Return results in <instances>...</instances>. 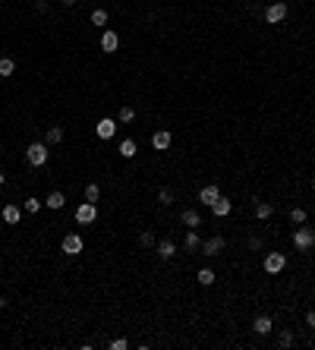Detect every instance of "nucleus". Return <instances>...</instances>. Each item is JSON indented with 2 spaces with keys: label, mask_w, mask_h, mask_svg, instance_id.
Returning a JSON list of instances; mask_svg holds the SVG:
<instances>
[{
  "label": "nucleus",
  "mask_w": 315,
  "mask_h": 350,
  "mask_svg": "<svg viewBox=\"0 0 315 350\" xmlns=\"http://www.w3.org/2000/svg\"><path fill=\"white\" fill-rule=\"evenodd\" d=\"M85 202H95V205L101 202V186L98 183H88L85 186Z\"/></svg>",
  "instance_id": "obj_25"
},
{
  "label": "nucleus",
  "mask_w": 315,
  "mask_h": 350,
  "mask_svg": "<svg viewBox=\"0 0 315 350\" xmlns=\"http://www.w3.org/2000/svg\"><path fill=\"white\" fill-rule=\"evenodd\" d=\"M91 26H108V10H95L91 13Z\"/></svg>",
  "instance_id": "obj_30"
},
{
  "label": "nucleus",
  "mask_w": 315,
  "mask_h": 350,
  "mask_svg": "<svg viewBox=\"0 0 315 350\" xmlns=\"http://www.w3.org/2000/svg\"><path fill=\"white\" fill-rule=\"evenodd\" d=\"M48 7H51L48 0H35V10H38V13H48Z\"/></svg>",
  "instance_id": "obj_33"
},
{
  "label": "nucleus",
  "mask_w": 315,
  "mask_h": 350,
  "mask_svg": "<svg viewBox=\"0 0 315 350\" xmlns=\"http://www.w3.org/2000/svg\"><path fill=\"white\" fill-rule=\"evenodd\" d=\"M44 142H48V145H60V142H63V126H48Z\"/></svg>",
  "instance_id": "obj_18"
},
{
  "label": "nucleus",
  "mask_w": 315,
  "mask_h": 350,
  "mask_svg": "<svg viewBox=\"0 0 315 350\" xmlns=\"http://www.w3.org/2000/svg\"><path fill=\"white\" fill-rule=\"evenodd\" d=\"M44 208V199H38V196H29L26 202H22V212H29V215H38Z\"/></svg>",
  "instance_id": "obj_19"
},
{
  "label": "nucleus",
  "mask_w": 315,
  "mask_h": 350,
  "mask_svg": "<svg viewBox=\"0 0 315 350\" xmlns=\"http://www.w3.org/2000/svg\"><path fill=\"white\" fill-rule=\"evenodd\" d=\"M306 325H309V328H315V309L306 312Z\"/></svg>",
  "instance_id": "obj_35"
},
{
  "label": "nucleus",
  "mask_w": 315,
  "mask_h": 350,
  "mask_svg": "<svg viewBox=\"0 0 315 350\" xmlns=\"http://www.w3.org/2000/svg\"><path fill=\"white\" fill-rule=\"evenodd\" d=\"M252 328H255V334H259V337H265V334H271V328H274V322H271V316H255V322H252Z\"/></svg>",
  "instance_id": "obj_13"
},
{
  "label": "nucleus",
  "mask_w": 315,
  "mask_h": 350,
  "mask_svg": "<svg viewBox=\"0 0 315 350\" xmlns=\"http://www.w3.org/2000/svg\"><path fill=\"white\" fill-rule=\"evenodd\" d=\"M249 249H262V237H249Z\"/></svg>",
  "instance_id": "obj_34"
},
{
  "label": "nucleus",
  "mask_w": 315,
  "mask_h": 350,
  "mask_svg": "<svg viewBox=\"0 0 315 350\" xmlns=\"http://www.w3.org/2000/svg\"><path fill=\"white\" fill-rule=\"evenodd\" d=\"M4 180H7V177H4V170H0V186H4Z\"/></svg>",
  "instance_id": "obj_38"
},
{
  "label": "nucleus",
  "mask_w": 315,
  "mask_h": 350,
  "mask_svg": "<svg viewBox=\"0 0 315 350\" xmlns=\"http://www.w3.org/2000/svg\"><path fill=\"white\" fill-rule=\"evenodd\" d=\"M290 221H293V224H306V221H309L306 208H290Z\"/></svg>",
  "instance_id": "obj_28"
},
{
  "label": "nucleus",
  "mask_w": 315,
  "mask_h": 350,
  "mask_svg": "<svg viewBox=\"0 0 315 350\" xmlns=\"http://www.w3.org/2000/svg\"><path fill=\"white\" fill-rule=\"evenodd\" d=\"M108 347H111V350H126V347H130V341H126V337H114Z\"/></svg>",
  "instance_id": "obj_32"
},
{
  "label": "nucleus",
  "mask_w": 315,
  "mask_h": 350,
  "mask_svg": "<svg viewBox=\"0 0 315 350\" xmlns=\"http://www.w3.org/2000/svg\"><path fill=\"white\" fill-rule=\"evenodd\" d=\"M284 19H287V4L284 0H274V4L265 10V22L268 26H277V22H284Z\"/></svg>",
  "instance_id": "obj_4"
},
{
  "label": "nucleus",
  "mask_w": 315,
  "mask_h": 350,
  "mask_svg": "<svg viewBox=\"0 0 315 350\" xmlns=\"http://www.w3.org/2000/svg\"><path fill=\"white\" fill-rule=\"evenodd\" d=\"M208 208H212V215H215V218H227V215H230V208H233V202L224 199V196H218V202H212Z\"/></svg>",
  "instance_id": "obj_12"
},
{
  "label": "nucleus",
  "mask_w": 315,
  "mask_h": 350,
  "mask_svg": "<svg viewBox=\"0 0 315 350\" xmlns=\"http://www.w3.org/2000/svg\"><path fill=\"white\" fill-rule=\"evenodd\" d=\"M10 306V303H7V297H0V309H7Z\"/></svg>",
  "instance_id": "obj_37"
},
{
  "label": "nucleus",
  "mask_w": 315,
  "mask_h": 350,
  "mask_svg": "<svg viewBox=\"0 0 315 350\" xmlns=\"http://www.w3.org/2000/svg\"><path fill=\"white\" fill-rule=\"evenodd\" d=\"M180 221H183V224H186V227H199V224H202V215H199V212H195V208H186V212H183V218H180Z\"/></svg>",
  "instance_id": "obj_20"
},
{
  "label": "nucleus",
  "mask_w": 315,
  "mask_h": 350,
  "mask_svg": "<svg viewBox=\"0 0 315 350\" xmlns=\"http://www.w3.org/2000/svg\"><path fill=\"white\" fill-rule=\"evenodd\" d=\"M44 205H48V208H54V212H60V208L66 205V196H63L60 190H54V193H48V199H44Z\"/></svg>",
  "instance_id": "obj_17"
},
{
  "label": "nucleus",
  "mask_w": 315,
  "mask_h": 350,
  "mask_svg": "<svg viewBox=\"0 0 315 350\" xmlns=\"http://www.w3.org/2000/svg\"><path fill=\"white\" fill-rule=\"evenodd\" d=\"M312 190H315V177H312Z\"/></svg>",
  "instance_id": "obj_39"
},
{
  "label": "nucleus",
  "mask_w": 315,
  "mask_h": 350,
  "mask_svg": "<svg viewBox=\"0 0 315 350\" xmlns=\"http://www.w3.org/2000/svg\"><path fill=\"white\" fill-rule=\"evenodd\" d=\"M155 243H158V240H155V233H151V230H142V233H139V246L148 249V246H155Z\"/></svg>",
  "instance_id": "obj_29"
},
{
  "label": "nucleus",
  "mask_w": 315,
  "mask_h": 350,
  "mask_svg": "<svg viewBox=\"0 0 315 350\" xmlns=\"http://www.w3.org/2000/svg\"><path fill=\"white\" fill-rule=\"evenodd\" d=\"M170 139H173V136H170L167 130H158L155 136H151V148H155V151H167V148H170Z\"/></svg>",
  "instance_id": "obj_11"
},
{
  "label": "nucleus",
  "mask_w": 315,
  "mask_h": 350,
  "mask_svg": "<svg viewBox=\"0 0 315 350\" xmlns=\"http://www.w3.org/2000/svg\"><path fill=\"white\" fill-rule=\"evenodd\" d=\"M60 4H63V7H76V4H79V0H60Z\"/></svg>",
  "instance_id": "obj_36"
},
{
  "label": "nucleus",
  "mask_w": 315,
  "mask_h": 350,
  "mask_svg": "<svg viewBox=\"0 0 315 350\" xmlns=\"http://www.w3.org/2000/svg\"><path fill=\"white\" fill-rule=\"evenodd\" d=\"M117 120H111V117H104V120H98L95 123V133H98V139H114L117 136Z\"/></svg>",
  "instance_id": "obj_8"
},
{
  "label": "nucleus",
  "mask_w": 315,
  "mask_h": 350,
  "mask_svg": "<svg viewBox=\"0 0 315 350\" xmlns=\"http://www.w3.org/2000/svg\"><path fill=\"white\" fill-rule=\"evenodd\" d=\"M95 218H98V205L95 202H82L76 208V221H79V224H91Z\"/></svg>",
  "instance_id": "obj_7"
},
{
  "label": "nucleus",
  "mask_w": 315,
  "mask_h": 350,
  "mask_svg": "<svg viewBox=\"0 0 315 350\" xmlns=\"http://www.w3.org/2000/svg\"><path fill=\"white\" fill-rule=\"evenodd\" d=\"M136 151H139V145L133 142V139H123V142H120V155L123 158H136Z\"/></svg>",
  "instance_id": "obj_27"
},
{
  "label": "nucleus",
  "mask_w": 315,
  "mask_h": 350,
  "mask_svg": "<svg viewBox=\"0 0 315 350\" xmlns=\"http://www.w3.org/2000/svg\"><path fill=\"white\" fill-rule=\"evenodd\" d=\"M262 265H265L268 275H281L284 268H287V255H284V252H268Z\"/></svg>",
  "instance_id": "obj_3"
},
{
  "label": "nucleus",
  "mask_w": 315,
  "mask_h": 350,
  "mask_svg": "<svg viewBox=\"0 0 315 350\" xmlns=\"http://www.w3.org/2000/svg\"><path fill=\"white\" fill-rule=\"evenodd\" d=\"M16 73V60H13V57H0V76H13Z\"/></svg>",
  "instance_id": "obj_24"
},
{
  "label": "nucleus",
  "mask_w": 315,
  "mask_h": 350,
  "mask_svg": "<svg viewBox=\"0 0 315 350\" xmlns=\"http://www.w3.org/2000/svg\"><path fill=\"white\" fill-rule=\"evenodd\" d=\"M293 246H296L299 252H309V249L315 246V230H312V227H296V233H293Z\"/></svg>",
  "instance_id": "obj_2"
},
{
  "label": "nucleus",
  "mask_w": 315,
  "mask_h": 350,
  "mask_svg": "<svg viewBox=\"0 0 315 350\" xmlns=\"http://www.w3.org/2000/svg\"><path fill=\"white\" fill-rule=\"evenodd\" d=\"M117 48H120V38H117V32H111V29H104V32H101V51H108V54H114Z\"/></svg>",
  "instance_id": "obj_10"
},
{
  "label": "nucleus",
  "mask_w": 315,
  "mask_h": 350,
  "mask_svg": "<svg viewBox=\"0 0 315 350\" xmlns=\"http://www.w3.org/2000/svg\"><path fill=\"white\" fill-rule=\"evenodd\" d=\"M158 202H161V205H170V202H173V190H161V193H158Z\"/></svg>",
  "instance_id": "obj_31"
},
{
  "label": "nucleus",
  "mask_w": 315,
  "mask_h": 350,
  "mask_svg": "<svg viewBox=\"0 0 315 350\" xmlns=\"http://www.w3.org/2000/svg\"><path fill=\"white\" fill-rule=\"evenodd\" d=\"M60 252H66V255H79L82 252V233H66L63 243H60Z\"/></svg>",
  "instance_id": "obj_6"
},
{
  "label": "nucleus",
  "mask_w": 315,
  "mask_h": 350,
  "mask_svg": "<svg viewBox=\"0 0 315 350\" xmlns=\"http://www.w3.org/2000/svg\"><path fill=\"white\" fill-rule=\"evenodd\" d=\"M133 120H136V108L133 104H123L120 114H117V123H133Z\"/></svg>",
  "instance_id": "obj_22"
},
{
  "label": "nucleus",
  "mask_w": 315,
  "mask_h": 350,
  "mask_svg": "<svg viewBox=\"0 0 315 350\" xmlns=\"http://www.w3.org/2000/svg\"><path fill=\"white\" fill-rule=\"evenodd\" d=\"M48 148H51L48 142H32L26 148V161H29L32 167H44V164H48V155H51Z\"/></svg>",
  "instance_id": "obj_1"
},
{
  "label": "nucleus",
  "mask_w": 315,
  "mask_h": 350,
  "mask_svg": "<svg viewBox=\"0 0 315 350\" xmlns=\"http://www.w3.org/2000/svg\"><path fill=\"white\" fill-rule=\"evenodd\" d=\"M224 246H227V240L224 237H208V240H202V252L208 255V259H215V255H221V252H224Z\"/></svg>",
  "instance_id": "obj_5"
},
{
  "label": "nucleus",
  "mask_w": 315,
  "mask_h": 350,
  "mask_svg": "<svg viewBox=\"0 0 315 350\" xmlns=\"http://www.w3.org/2000/svg\"><path fill=\"white\" fill-rule=\"evenodd\" d=\"M293 344H296V337H293V331H290V328H284L281 334H277V347L287 350V347H293Z\"/></svg>",
  "instance_id": "obj_26"
},
{
  "label": "nucleus",
  "mask_w": 315,
  "mask_h": 350,
  "mask_svg": "<svg viewBox=\"0 0 315 350\" xmlns=\"http://www.w3.org/2000/svg\"><path fill=\"white\" fill-rule=\"evenodd\" d=\"M195 281H199L202 287H212V284L218 281V275L212 272V268H202V272H199V275H195Z\"/></svg>",
  "instance_id": "obj_23"
},
{
  "label": "nucleus",
  "mask_w": 315,
  "mask_h": 350,
  "mask_svg": "<svg viewBox=\"0 0 315 350\" xmlns=\"http://www.w3.org/2000/svg\"><path fill=\"white\" fill-rule=\"evenodd\" d=\"M155 252H158V259H173V255H177V243L173 240H161V243H155Z\"/></svg>",
  "instance_id": "obj_9"
},
{
  "label": "nucleus",
  "mask_w": 315,
  "mask_h": 350,
  "mask_svg": "<svg viewBox=\"0 0 315 350\" xmlns=\"http://www.w3.org/2000/svg\"><path fill=\"white\" fill-rule=\"evenodd\" d=\"M252 212H255V218H259V221H268V218L274 215V202H262V199H255Z\"/></svg>",
  "instance_id": "obj_15"
},
{
  "label": "nucleus",
  "mask_w": 315,
  "mask_h": 350,
  "mask_svg": "<svg viewBox=\"0 0 315 350\" xmlns=\"http://www.w3.org/2000/svg\"><path fill=\"white\" fill-rule=\"evenodd\" d=\"M0 218H4L7 221V224H19V218H22V208L19 205H4V212H0Z\"/></svg>",
  "instance_id": "obj_16"
},
{
  "label": "nucleus",
  "mask_w": 315,
  "mask_h": 350,
  "mask_svg": "<svg viewBox=\"0 0 315 350\" xmlns=\"http://www.w3.org/2000/svg\"><path fill=\"white\" fill-rule=\"evenodd\" d=\"M183 246H186V249H199V246H202V237H199V230H195V227H189V233H186V240H183Z\"/></svg>",
  "instance_id": "obj_21"
},
{
  "label": "nucleus",
  "mask_w": 315,
  "mask_h": 350,
  "mask_svg": "<svg viewBox=\"0 0 315 350\" xmlns=\"http://www.w3.org/2000/svg\"><path fill=\"white\" fill-rule=\"evenodd\" d=\"M218 196H221V190H218L215 183H208V186H202V190H199V202L202 205H212V202H218Z\"/></svg>",
  "instance_id": "obj_14"
}]
</instances>
